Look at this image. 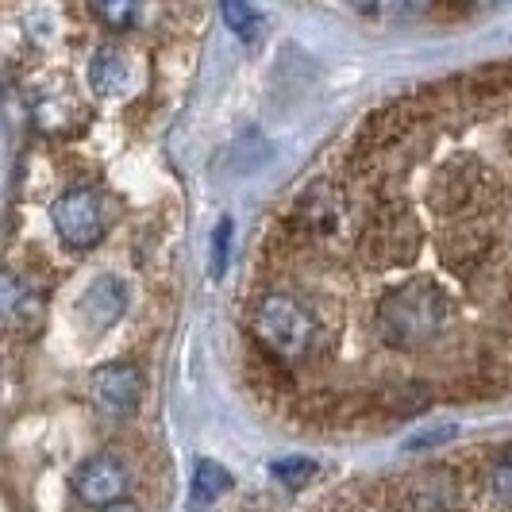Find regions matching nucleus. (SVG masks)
<instances>
[{
  "mask_svg": "<svg viewBox=\"0 0 512 512\" xmlns=\"http://www.w3.org/2000/svg\"><path fill=\"white\" fill-rule=\"evenodd\" d=\"M228 247H231V220H220V228L212 235V270L216 274L228 270Z\"/></svg>",
  "mask_w": 512,
  "mask_h": 512,
  "instance_id": "nucleus-13",
  "label": "nucleus"
},
{
  "mask_svg": "<svg viewBox=\"0 0 512 512\" xmlns=\"http://www.w3.org/2000/svg\"><path fill=\"white\" fill-rule=\"evenodd\" d=\"M101 512H143V509L128 497V501H116V505H108V509H101Z\"/></svg>",
  "mask_w": 512,
  "mask_h": 512,
  "instance_id": "nucleus-15",
  "label": "nucleus"
},
{
  "mask_svg": "<svg viewBox=\"0 0 512 512\" xmlns=\"http://www.w3.org/2000/svg\"><path fill=\"white\" fill-rule=\"evenodd\" d=\"M489 489H493V497H497L501 505H512V447L501 451L497 462H493V470H489Z\"/></svg>",
  "mask_w": 512,
  "mask_h": 512,
  "instance_id": "nucleus-10",
  "label": "nucleus"
},
{
  "mask_svg": "<svg viewBox=\"0 0 512 512\" xmlns=\"http://www.w3.org/2000/svg\"><path fill=\"white\" fill-rule=\"evenodd\" d=\"M128 486H131L128 462L120 459V455H108V451L89 455V459L74 470V478H70L74 497L81 505H89L93 512L108 509V505H116V501H128Z\"/></svg>",
  "mask_w": 512,
  "mask_h": 512,
  "instance_id": "nucleus-4",
  "label": "nucleus"
},
{
  "mask_svg": "<svg viewBox=\"0 0 512 512\" xmlns=\"http://www.w3.org/2000/svg\"><path fill=\"white\" fill-rule=\"evenodd\" d=\"M124 312H128V285L116 274H101L77 301V320H81L85 332L93 335L108 332Z\"/></svg>",
  "mask_w": 512,
  "mask_h": 512,
  "instance_id": "nucleus-6",
  "label": "nucleus"
},
{
  "mask_svg": "<svg viewBox=\"0 0 512 512\" xmlns=\"http://www.w3.org/2000/svg\"><path fill=\"white\" fill-rule=\"evenodd\" d=\"M43 305H47L43 293H39L35 285L20 282V274H8V278H4V316H8L12 328H31V324H39Z\"/></svg>",
  "mask_w": 512,
  "mask_h": 512,
  "instance_id": "nucleus-8",
  "label": "nucleus"
},
{
  "mask_svg": "<svg viewBox=\"0 0 512 512\" xmlns=\"http://www.w3.org/2000/svg\"><path fill=\"white\" fill-rule=\"evenodd\" d=\"M89 85L101 97H124L131 85V62L120 47H101L89 58Z\"/></svg>",
  "mask_w": 512,
  "mask_h": 512,
  "instance_id": "nucleus-7",
  "label": "nucleus"
},
{
  "mask_svg": "<svg viewBox=\"0 0 512 512\" xmlns=\"http://www.w3.org/2000/svg\"><path fill=\"white\" fill-rule=\"evenodd\" d=\"M235 486L231 474L212 459H197L193 466V505H212L216 497H224L228 489Z\"/></svg>",
  "mask_w": 512,
  "mask_h": 512,
  "instance_id": "nucleus-9",
  "label": "nucleus"
},
{
  "mask_svg": "<svg viewBox=\"0 0 512 512\" xmlns=\"http://www.w3.org/2000/svg\"><path fill=\"white\" fill-rule=\"evenodd\" d=\"M89 393H93V405L112 416V420H124L139 409L143 401V374L131 366V362H104L101 370H93V382H89Z\"/></svg>",
  "mask_w": 512,
  "mask_h": 512,
  "instance_id": "nucleus-5",
  "label": "nucleus"
},
{
  "mask_svg": "<svg viewBox=\"0 0 512 512\" xmlns=\"http://www.w3.org/2000/svg\"><path fill=\"white\" fill-rule=\"evenodd\" d=\"M451 320V301L447 293L432 282H405L401 289L385 293L382 308H378V332L385 343L393 347H424L432 343Z\"/></svg>",
  "mask_w": 512,
  "mask_h": 512,
  "instance_id": "nucleus-1",
  "label": "nucleus"
},
{
  "mask_svg": "<svg viewBox=\"0 0 512 512\" xmlns=\"http://www.w3.org/2000/svg\"><path fill=\"white\" fill-rule=\"evenodd\" d=\"M312 316L289 293H270L255 308V335L282 359H301L312 343Z\"/></svg>",
  "mask_w": 512,
  "mask_h": 512,
  "instance_id": "nucleus-2",
  "label": "nucleus"
},
{
  "mask_svg": "<svg viewBox=\"0 0 512 512\" xmlns=\"http://www.w3.org/2000/svg\"><path fill=\"white\" fill-rule=\"evenodd\" d=\"M97 16L108 20L112 27H128L139 12H135V4H104V8H97Z\"/></svg>",
  "mask_w": 512,
  "mask_h": 512,
  "instance_id": "nucleus-14",
  "label": "nucleus"
},
{
  "mask_svg": "<svg viewBox=\"0 0 512 512\" xmlns=\"http://www.w3.org/2000/svg\"><path fill=\"white\" fill-rule=\"evenodd\" d=\"M224 16H228V24L243 35V39H251L258 27V12L255 8H243V4H224Z\"/></svg>",
  "mask_w": 512,
  "mask_h": 512,
  "instance_id": "nucleus-12",
  "label": "nucleus"
},
{
  "mask_svg": "<svg viewBox=\"0 0 512 512\" xmlns=\"http://www.w3.org/2000/svg\"><path fill=\"white\" fill-rule=\"evenodd\" d=\"M51 224L70 251H93L104 239V205L85 185L66 189L51 205Z\"/></svg>",
  "mask_w": 512,
  "mask_h": 512,
  "instance_id": "nucleus-3",
  "label": "nucleus"
},
{
  "mask_svg": "<svg viewBox=\"0 0 512 512\" xmlns=\"http://www.w3.org/2000/svg\"><path fill=\"white\" fill-rule=\"evenodd\" d=\"M270 474H274L278 482H285V486H301V482H308V478L316 474V462L312 459H278V462H270Z\"/></svg>",
  "mask_w": 512,
  "mask_h": 512,
  "instance_id": "nucleus-11",
  "label": "nucleus"
}]
</instances>
